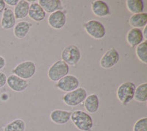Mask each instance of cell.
<instances>
[{
	"instance_id": "1",
	"label": "cell",
	"mask_w": 147,
	"mask_h": 131,
	"mask_svg": "<svg viewBox=\"0 0 147 131\" xmlns=\"http://www.w3.org/2000/svg\"><path fill=\"white\" fill-rule=\"evenodd\" d=\"M70 120L79 130L92 131L94 129V122L93 118L85 111L80 110L73 111L71 112Z\"/></svg>"
},
{
	"instance_id": "2",
	"label": "cell",
	"mask_w": 147,
	"mask_h": 131,
	"mask_svg": "<svg viewBox=\"0 0 147 131\" xmlns=\"http://www.w3.org/2000/svg\"><path fill=\"white\" fill-rule=\"evenodd\" d=\"M70 67L68 64L65 63L62 60L55 61L51 66L49 68L47 76L52 82H57L62 79L63 77L69 74Z\"/></svg>"
},
{
	"instance_id": "3",
	"label": "cell",
	"mask_w": 147,
	"mask_h": 131,
	"mask_svg": "<svg viewBox=\"0 0 147 131\" xmlns=\"http://www.w3.org/2000/svg\"><path fill=\"white\" fill-rule=\"evenodd\" d=\"M12 73L22 79L32 78L36 73V64L32 61H24L17 64L12 69Z\"/></svg>"
},
{
	"instance_id": "4",
	"label": "cell",
	"mask_w": 147,
	"mask_h": 131,
	"mask_svg": "<svg viewBox=\"0 0 147 131\" xmlns=\"http://www.w3.org/2000/svg\"><path fill=\"white\" fill-rule=\"evenodd\" d=\"M83 29L92 38L99 40L105 37L106 29L102 22L95 19L87 21L83 24Z\"/></svg>"
},
{
	"instance_id": "5",
	"label": "cell",
	"mask_w": 147,
	"mask_h": 131,
	"mask_svg": "<svg viewBox=\"0 0 147 131\" xmlns=\"http://www.w3.org/2000/svg\"><path fill=\"white\" fill-rule=\"evenodd\" d=\"M88 96L86 89L84 88H80L65 93L62 97V100L64 104L70 107H76L82 104Z\"/></svg>"
},
{
	"instance_id": "6",
	"label": "cell",
	"mask_w": 147,
	"mask_h": 131,
	"mask_svg": "<svg viewBox=\"0 0 147 131\" xmlns=\"http://www.w3.org/2000/svg\"><path fill=\"white\" fill-rule=\"evenodd\" d=\"M136 88V84L132 82H123L118 87L116 96L123 105H127L133 99Z\"/></svg>"
},
{
	"instance_id": "7",
	"label": "cell",
	"mask_w": 147,
	"mask_h": 131,
	"mask_svg": "<svg viewBox=\"0 0 147 131\" xmlns=\"http://www.w3.org/2000/svg\"><path fill=\"white\" fill-rule=\"evenodd\" d=\"M81 59V52L74 44L67 46L61 52V60L69 66H75Z\"/></svg>"
},
{
	"instance_id": "8",
	"label": "cell",
	"mask_w": 147,
	"mask_h": 131,
	"mask_svg": "<svg viewBox=\"0 0 147 131\" xmlns=\"http://www.w3.org/2000/svg\"><path fill=\"white\" fill-rule=\"evenodd\" d=\"M119 60H120V55L119 52L114 47H112L107 49L104 53L99 61V65L102 69H111L118 64Z\"/></svg>"
},
{
	"instance_id": "9",
	"label": "cell",
	"mask_w": 147,
	"mask_h": 131,
	"mask_svg": "<svg viewBox=\"0 0 147 131\" xmlns=\"http://www.w3.org/2000/svg\"><path fill=\"white\" fill-rule=\"evenodd\" d=\"M80 86V80L76 76L72 74H67L62 79L56 82L55 87L63 92H70Z\"/></svg>"
},
{
	"instance_id": "10",
	"label": "cell",
	"mask_w": 147,
	"mask_h": 131,
	"mask_svg": "<svg viewBox=\"0 0 147 131\" xmlns=\"http://www.w3.org/2000/svg\"><path fill=\"white\" fill-rule=\"evenodd\" d=\"M67 21L66 14L63 10H58L49 14L48 24L54 30H60L65 25Z\"/></svg>"
},
{
	"instance_id": "11",
	"label": "cell",
	"mask_w": 147,
	"mask_h": 131,
	"mask_svg": "<svg viewBox=\"0 0 147 131\" xmlns=\"http://www.w3.org/2000/svg\"><path fill=\"white\" fill-rule=\"evenodd\" d=\"M7 85L14 92H23L28 88L30 82L26 80L18 77V76L12 74L7 78Z\"/></svg>"
},
{
	"instance_id": "12",
	"label": "cell",
	"mask_w": 147,
	"mask_h": 131,
	"mask_svg": "<svg viewBox=\"0 0 147 131\" xmlns=\"http://www.w3.org/2000/svg\"><path fill=\"white\" fill-rule=\"evenodd\" d=\"M71 115V112L69 111L55 109L51 111L49 118H50L51 121L55 124L63 125L70 121Z\"/></svg>"
},
{
	"instance_id": "13",
	"label": "cell",
	"mask_w": 147,
	"mask_h": 131,
	"mask_svg": "<svg viewBox=\"0 0 147 131\" xmlns=\"http://www.w3.org/2000/svg\"><path fill=\"white\" fill-rule=\"evenodd\" d=\"M126 39L128 45L132 48H135L146 41L143 35L142 30L137 28L130 29L127 32Z\"/></svg>"
},
{
	"instance_id": "14",
	"label": "cell",
	"mask_w": 147,
	"mask_h": 131,
	"mask_svg": "<svg viewBox=\"0 0 147 131\" xmlns=\"http://www.w3.org/2000/svg\"><path fill=\"white\" fill-rule=\"evenodd\" d=\"M28 16L30 19L36 22H42L45 19L47 16V13L41 7L38 2H32L30 5Z\"/></svg>"
},
{
	"instance_id": "15",
	"label": "cell",
	"mask_w": 147,
	"mask_h": 131,
	"mask_svg": "<svg viewBox=\"0 0 147 131\" xmlns=\"http://www.w3.org/2000/svg\"><path fill=\"white\" fill-rule=\"evenodd\" d=\"M91 10L96 16L101 18L110 15V10L108 5L102 0H95L92 2Z\"/></svg>"
},
{
	"instance_id": "16",
	"label": "cell",
	"mask_w": 147,
	"mask_h": 131,
	"mask_svg": "<svg viewBox=\"0 0 147 131\" xmlns=\"http://www.w3.org/2000/svg\"><path fill=\"white\" fill-rule=\"evenodd\" d=\"M16 18L13 14V10L9 7H6L2 13L1 19V27L3 30H10L16 25Z\"/></svg>"
},
{
	"instance_id": "17",
	"label": "cell",
	"mask_w": 147,
	"mask_h": 131,
	"mask_svg": "<svg viewBox=\"0 0 147 131\" xmlns=\"http://www.w3.org/2000/svg\"><path fill=\"white\" fill-rule=\"evenodd\" d=\"M38 3L46 13L50 14L58 10H63L64 9L62 1L60 0H38Z\"/></svg>"
},
{
	"instance_id": "18",
	"label": "cell",
	"mask_w": 147,
	"mask_h": 131,
	"mask_svg": "<svg viewBox=\"0 0 147 131\" xmlns=\"http://www.w3.org/2000/svg\"><path fill=\"white\" fill-rule=\"evenodd\" d=\"M84 108L88 113H94L97 112L99 108V98L96 94L88 95L83 102Z\"/></svg>"
},
{
	"instance_id": "19",
	"label": "cell",
	"mask_w": 147,
	"mask_h": 131,
	"mask_svg": "<svg viewBox=\"0 0 147 131\" xmlns=\"http://www.w3.org/2000/svg\"><path fill=\"white\" fill-rule=\"evenodd\" d=\"M32 27V24L26 21H22L16 24L13 27V34L18 39H23L27 35L30 29Z\"/></svg>"
},
{
	"instance_id": "20",
	"label": "cell",
	"mask_w": 147,
	"mask_h": 131,
	"mask_svg": "<svg viewBox=\"0 0 147 131\" xmlns=\"http://www.w3.org/2000/svg\"><path fill=\"white\" fill-rule=\"evenodd\" d=\"M129 24L132 28L140 29L146 27L147 24V13L143 12L131 16L129 19Z\"/></svg>"
},
{
	"instance_id": "21",
	"label": "cell",
	"mask_w": 147,
	"mask_h": 131,
	"mask_svg": "<svg viewBox=\"0 0 147 131\" xmlns=\"http://www.w3.org/2000/svg\"><path fill=\"white\" fill-rule=\"evenodd\" d=\"M30 2L27 0H19L13 10L16 19H23L28 16Z\"/></svg>"
},
{
	"instance_id": "22",
	"label": "cell",
	"mask_w": 147,
	"mask_h": 131,
	"mask_svg": "<svg viewBox=\"0 0 147 131\" xmlns=\"http://www.w3.org/2000/svg\"><path fill=\"white\" fill-rule=\"evenodd\" d=\"M126 6L127 10L133 14L143 13L144 10V4L142 0H127Z\"/></svg>"
},
{
	"instance_id": "23",
	"label": "cell",
	"mask_w": 147,
	"mask_h": 131,
	"mask_svg": "<svg viewBox=\"0 0 147 131\" xmlns=\"http://www.w3.org/2000/svg\"><path fill=\"white\" fill-rule=\"evenodd\" d=\"M26 123L22 119H16L4 127L3 131H25Z\"/></svg>"
},
{
	"instance_id": "24",
	"label": "cell",
	"mask_w": 147,
	"mask_h": 131,
	"mask_svg": "<svg viewBox=\"0 0 147 131\" xmlns=\"http://www.w3.org/2000/svg\"><path fill=\"white\" fill-rule=\"evenodd\" d=\"M138 103H146L147 101V82H144L136 87L134 98Z\"/></svg>"
},
{
	"instance_id": "25",
	"label": "cell",
	"mask_w": 147,
	"mask_h": 131,
	"mask_svg": "<svg viewBox=\"0 0 147 131\" xmlns=\"http://www.w3.org/2000/svg\"><path fill=\"white\" fill-rule=\"evenodd\" d=\"M136 54L138 59L141 63L147 64V41H144V42L136 47Z\"/></svg>"
},
{
	"instance_id": "26",
	"label": "cell",
	"mask_w": 147,
	"mask_h": 131,
	"mask_svg": "<svg viewBox=\"0 0 147 131\" xmlns=\"http://www.w3.org/2000/svg\"><path fill=\"white\" fill-rule=\"evenodd\" d=\"M133 131H147V117L139 119L134 124Z\"/></svg>"
},
{
	"instance_id": "27",
	"label": "cell",
	"mask_w": 147,
	"mask_h": 131,
	"mask_svg": "<svg viewBox=\"0 0 147 131\" xmlns=\"http://www.w3.org/2000/svg\"><path fill=\"white\" fill-rule=\"evenodd\" d=\"M7 75L0 71V88H2L7 84Z\"/></svg>"
},
{
	"instance_id": "28",
	"label": "cell",
	"mask_w": 147,
	"mask_h": 131,
	"mask_svg": "<svg viewBox=\"0 0 147 131\" xmlns=\"http://www.w3.org/2000/svg\"><path fill=\"white\" fill-rule=\"evenodd\" d=\"M19 0H5V2L6 5H9V6H12V7H15L16 5L18 4Z\"/></svg>"
},
{
	"instance_id": "29",
	"label": "cell",
	"mask_w": 147,
	"mask_h": 131,
	"mask_svg": "<svg viewBox=\"0 0 147 131\" xmlns=\"http://www.w3.org/2000/svg\"><path fill=\"white\" fill-rule=\"evenodd\" d=\"M6 65V60L3 56L0 55V71L3 69Z\"/></svg>"
},
{
	"instance_id": "30",
	"label": "cell",
	"mask_w": 147,
	"mask_h": 131,
	"mask_svg": "<svg viewBox=\"0 0 147 131\" xmlns=\"http://www.w3.org/2000/svg\"><path fill=\"white\" fill-rule=\"evenodd\" d=\"M5 8H6V4L5 0H0V14H2Z\"/></svg>"
},
{
	"instance_id": "31",
	"label": "cell",
	"mask_w": 147,
	"mask_h": 131,
	"mask_svg": "<svg viewBox=\"0 0 147 131\" xmlns=\"http://www.w3.org/2000/svg\"><path fill=\"white\" fill-rule=\"evenodd\" d=\"M143 32V35H144V38L145 40H146L147 38V26L144 27V30L142 31Z\"/></svg>"
}]
</instances>
